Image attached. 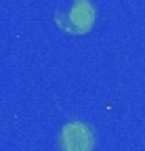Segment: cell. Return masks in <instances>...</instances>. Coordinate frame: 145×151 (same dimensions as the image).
<instances>
[{"mask_svg": "<svg viewBox=\"0 0 145 151\" xmlns=\"http://www.w3.org/2000/svg\"><path fill=\"white\" fill-rule=\"evenodd\" d=\"M95 23V4L93 0H67V4L57 9L55 25L71 36H82L93 29Z\"/></svg>", "mask_w": 145, "mask_h": 151, "instance_id": "1", "label": "cell"}, {"mask_svg": "<svg viewBox=\"0 0 145 151\" xmlns=\"http://www.w3.org/2000/svg\"><path fill=\"white\" fill-rule=\"evenodd\" d=\"M59 149L61 151H93L95 149L93 128L82 120L67 122L59 132Z\"/></svg>", "mask_w": 145, "mask_h": 151, "instance_id": "2", "label": "cell"}]
</instances>
